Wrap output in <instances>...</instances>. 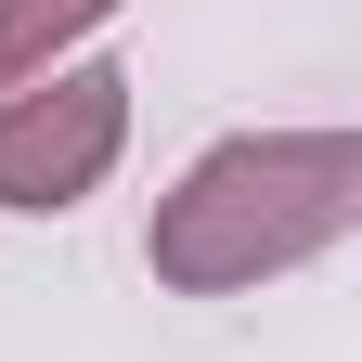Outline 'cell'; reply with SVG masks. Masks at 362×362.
Here are the masks:
<instances>
[{
	"label": "cell",
	"instance_id": "obj_2",
	"mask_svg": "<svg viewBox=\"0 0 362 362\" xmlns=\"http://www.w3.org/2000/svg\"><path fill=\"white\" fill-rule=\"evenodd\" d=\"M129 156V65L78 52L52 78L0 90V220H65L117 181Z\"/></svg>",
	"mask_w": 362,
	"mask_h": 362
},
{
	"label": "cell",
	"instance_id": "obj_3",
	"mask_svg": "<svg viewBox=\"0 0 362 362\" xmlns=\"http://www.w3.org/2000/svg\"><path fill=\"white\" fill-rule=\"evenodd\" d=\"M117 13H129V0H0V90H26V78L78 65Z\"/></svg>",
	"mask_w": 362,
	"mask_h": 362
},
{
	"label": "cell",
	"instance_id": "obj_1",
	"mask_svg": "<svg viewBox=\"0 0 362 362\" xmlns=\"http://www.w3.org/2000/svg\"><path fill=\"white\" fill-rule=\"evenodd\" d=\"M362 233V129H220L156 194L143 272L168 298H259Z\"/></svg>",
	"mask_w": 362,
	"mask_h": 362
}]
</instances>
